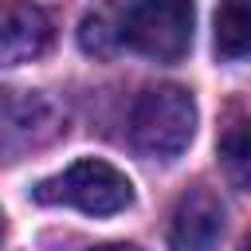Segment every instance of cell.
<instances>
[{
    "label": "cell",
    "instance_id": "6da1fadb",
    "mask_svg": "<svg viewBox=\"0 0 251 251\" xmlns=\"http://www.w3.org/2000/svg\"><path fill=\"white\" fill-rule=\"evenodd\" d=\"M31 200L47 208H78L86 216H118L133 204V184L110 161L82 157L67 165L63 173L39 180L31 188Z\"/></svg>",
    "mask_w": 251,
    "mask_h": 251
},
{
    "label": "cell",
    "instance_id": "7a4b0ae2",
    "mask_svg": "<svg viewBox=\"0 0 251 251\" xmlns=\"http://www.w3.org/2000/svg\"><path fill=\"white\" fill-rule=\"evenodd\" d=\"M114 39L153 63H180L192 47V4L141 0L114 12Z\"/></svg>",
    "mask_w": 251,
    "mask_h": 251
},
{
    "label": "cell",
    "instance_id": "3957f363",
    "mask_svg": "<svg viewBox=\"0 0 251 251\" xmlns=\"http://www.w3.org/2000/svg\"><path fill=\"white\" fill-rule=\"evenodd\" d=\"M196 133V102L184 86H149L129 110V137L141 153L173 161Z\"/></svg>",
    "mask_w": 251,
    "mask_h": 251
},
{
    "label": "cell",
    "instance_id": "277c9868",
    "mask_svg": "<svg viewBox=\"0 0 251 251\" xmlns=\"http://www.w3.org/2000/svg\"><path fill=\"white\" fill-rule=\"evenodd\" d=\"M224 239V204L208 188H188L169 224V251H216Z\"/></svg>",
    "mask_w": 251,
    "mask_h": 251
},
{
    "label": "cell",
    "instance_id": "5b68a950",
    "mask_svg": "<svg viewBox=\"0 0 251 251\" xmlns=\"http://www.w3.org/2000/svg\"><path fill=\"white\" fill-rule=\"evenodd\" d=\"M51 20L35 4L0 0V67H20L51 47Z\"/></svg>",
    "mask_w": 251,
    "mask_h": 251
},
{
    "label": "cell",
    "instance_id": "8992f818",
    "mask_svg": "<svg viewBox=\"0 0 251 251\" xmlns=\"http://www.w3.org/2000/svg\"><path fill=\"white\" fill-rule=\"evenodd\" d=\"M251 39V16L243 4H224L216 12V51L224 59H243Z\"/></svg>",
    "mask_w": 251,
    "mask_h": 251
},
{
    "label": "cell",
    "instance_id": "52a82bcc",
    "mask_svg": "<svg viewBox=\"0 0 251 251\" xmlns=\"http://www.w3.org/2000/svg\"><path fill=\"white\" fill-rule=\"evenodd\" d=\"M31 118H35L31 102H20L12 90H0V161H8V153L27 141Z\"/></svg>",
    "mask_w": 251,
    "mask_h": 251
},
{
    "label": "cell",
    "instance_id": "ba28073f",
    "mask_svg": "<svg viewBox=\"0 0 251 251\" xmlns=\"http://www.w3.org/2000/svg\"><path fill=\"white\" fill-rule=\"evenodd\" d=\"M220 157H224V169L231 173V180L243 188L247 184V165H251V157H247V122L243 118H235L227 126V133L220 137Z\"/></svg>",
    "mask_w": 251,
    "mask_h": 251
},
{
    "label": "cell",
    "instance_id": "9c48e42d",
    "mask_svg": "<svg viewBox=\"0 0 251 251\" xmlns=\"http://www.w3.org/2000/svg\"><path fill=\"white\" fill-rule=\"evenodd\" d=\"M78 43H82V51H90V55H114L118 51V39H114V24H110V16L106 12H90L86 20H82V31H78Z\"/></svg>",
    "mask_w": 251,
    "mask_h": 251
},
{
    "label": "cell",
    "instance_id": "30bf717a",
    "mask_svg": "<svg viewBox=\"0 0 251 251\" xmlns=\"http://www.w3.org/2000/svg\"><path fill=\"white\" fill-rule=\"evenodd\" d=\"M90 251H137V247H129V243H102V247H90Z\"/></svg>",
    "mask_w": 251,
    "mask_h": 251
},
{
    "label": "cell",
    "instance_id": "8fae6325",
    "mask_svg": "<svg viewBox=\"0 0 251 251\" xmlns=\"http://www.w3.org/2000/svg\"><path fill=\"white\" fill-rule=\"evenodd\" d=\"M0 239H4V212H0Z\"/></svg>",
    "mask_w": 251,
    "mask_h": 251
}]
</instances>
